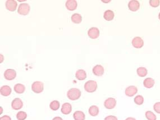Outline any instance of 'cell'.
<instances>
[{"instance_id": "cell-6", "label": "cell", "mask_w": 160, "mask_h": 120, "mask_svg": "<svg viewBox=\"0 0 160 120\" xmlns=\"http://www.w3.org/2000/svg\"><path fill=\"white\" fill-rule=\"evenodd\" d=\"M17 77V72L13 69H7L4 72V77L7 80H14Z\"/></svg>"}, {"instance_id": "cell-5", "label": "cell", "mask_w": 160, "mask_h": 120, "mask_svg": "<svg viewBox=\"0 0 160 120\" xmlns=\"http://www.w3.org/2000/svg\"><path fill=\"white\" fill-rule=\"evenodd\" d=\"M6 8L9 11L14 12L17 9V4L15 0H7L6 1L5 4Z\"/></svg>"}, {"instance_id": "cell-11", "label": "cell", "mask_w": 160, "mask_h": 120, "mask_svg": "<svg viewBox=\"0 0 160 120\" xmlns=\"http://www.w3.org/2000/svg\"><path fill=\"white\" fill-rule=\"evenodd\" d=\"M137 92H138L137 87L133 85L129 86L127 87L125 91L126 95H127V97H133L134 95H135L137 93Z\"/></svg>"}, {"instance_id": "cell-33", "label": "cell", "mask_w": 160, "mask_h": 120, "mask_svg": "<svg viewBox=\"0 0 160 120\" xmlns=\"http://www.w3.org/2000/svg\"><path fill=\"white\" fill-rule=\"evenodd\" d=\"M52 120H63L60 117H56L55 118L53 119Z\"/></svg>"}, {"instance_id": "cell-8", "label": "cell", "mask_w": 160, "mask_h": 120, "mask_svg": "<svg viewBox=\"0 0 160 120\" xmlns=\"http://www.w3.org/2000/svg\"><path fill=\"white\" fill-rule=\"evenodd\" d=\"M132 46L135 48H141L144 46V41L139 37H136L132 40Z\"/></svg>"}, {"instance_id": "cell-28", "label": "cell", "mask_w": 160, "mask_h": 120, "mask_svg": "<svg viewBox=\"0 0 160 120\" xmlns=\"http://www.w3.org/2000/svg\"><path fill=\"white\" fill-rule=\"evenodd\" d=\"M134 101L135 102V103L138 104V105H142V104L144 102V98L140 95H138L137 96H136L134 99Z\"/></svg>"}, {"instance_id": "cell-4", "label": "cell", "mask_w": 160, "mask_h": 120, "mask_svg": "<svg viewBox=\"0 0 160 120\" xmlns=\"http://www.w3.org/2000/svg\"><path fill=\"white\" fill-rule=\"evenodd\" d=\"M44 89L43 83L41 82H35L32 85V90L34 93L39 94L42 93Z\"/></svg>"}, {"instance_id": "cell-7", "label": "cell", "mask_w": 160, "mask_h": 120, "mask_svg": "<svg viewBox=\"0 0 160 120\" xmlns=\"http://www.w3.org/2000/svg\"><path fill=\"white\" fill-rule=\"evenodd\" d=\"M116 105V99L114 98H109L104 102V106L107 109H113L115 107Z\"/></svg>"}, {"instance_id": "cell-22", "label": "cell", "mask_w": 160, "mask_h": 120, "mask_svg": "<svg viewBox=\"0 0 160 120\" xmlns=\"http://www.w3.org/2000/svg\"><path fill=\"white\" fill-rule=\"evenodd\" d=\"M14 91L17 94H22L25 90V87L22 84H17L14 87Z\"/></svg>"}, {"instance_id": "cell-25", "label": "cell", "mask_w": 160, "mask_h": 120, "mask_svg": "<svg viewBox=\"0 0 160 120\" xmlns=\"http://www.w3.org/2000/svg\"><path fill=\"white\" fill-rule=\"evenodd\" d=\"M50 107L51 109L53 111H57L60 108V103L57 100L52 101L50 104Z\"/></svg>"}, {"instance_id": "cell-32", "label": "cell", "mask_w": 160, "mask_h": 120, "mask_svg": "<svg viewBox=\"0 0 160 120\" xmlns=\"http://www.w3.org/2000/svg\"><path fill=\"white\" fill-rule=\"evenodd\" d=\"M0 120H11V119L10 116L5 115L0 118Z\"/></svg>"}, {"instance_id": "cell-24", "label": "cell", "mask_w": 160, "mask_h": 120, "mask_svg": "<svg viewBox=\"0 0 160 120\" xmlns=\"http://www.w3.org/2000/svg\"><path fill=\"white\" fill-rule=\"evenodd\" d=\"M137 72L138 76L140 77H145L147 75L148 73L147 69L144 67H139L137 70Z\"/></svg>"}, {"instance_id": "cell-15", "label": "cell", "mask_w": 160, "mask_h": 120, "mask_svg": "<svg viewBox=\"0 0 160 120\" xmlns=\"http://www.w3.org/2000/svg\"><path fill=\"white\" fill-rule=\"evenodd\" d=\"M72 105L69 103L63 104L61 107V112L64 115H69L72 112Z\"/></svg>"}, {"instance_id": "cell-13", "label": "cell", "mask_w": 160, "mask_h": 120, "mask_svg": "<svg viewBox=\"0 0 160 120\" xmlns=\"http://www.w3.org/2000/svg\"><path fill=\"white\" fill-rule=\"evenodd\" d=\"M77 2L75 0H67L65 4L66 9L70 11H74L77 7Z\"/></svg>"}, {"instance_id": "cell-20", "label": "cell", "mask_w": 160, "mask_h": 120, "mask_svg": "<svg viewBox=\"0 0 160 120\" xmlns=\"http://www.w3.org/2000/svg\"><path fill=\"white\" fill-rule=\"evenodd\" d=\"M89 115L92 116H97L99 113V108L96 106H92L89 107L88 110Z\"/></svg>"}, {"instance_id": "cell-2", "label": "cell", "mask_w": 160, "mask_h": 120, "mask_svg": "<svg viewBox=\"0 0 160 120\" xmlns=\"http://www.w3.org/2000/svg\"><path fill=\"white\" fill-rule=\"evenodd\" d=\"M84 89L88 93L94 92L97 89V83L94 80H89L85 83Z\"/></svg>"}, {"instance_id": "cell-14", "label": "cell", "mask_w": 160, "mask_h": 120, "mask_svg": "<svg viewBox=\"0 0 160 120\" xmlns=\"http://www.w3.org/2000/svg\"><path fill=\"white\" fill-rule=\"evenodd\" d=\"M140 4L138 1L132 0L128 4V7L130 11H137L139 9Z\"/></svg>"}, {"instance_id": "cell-31", "label": "cell", "mask_w": 160, "mask_h": 120, "mask_svg": "<svg viewBox=\"0 0 160 120\" xmlns=\"http://www.w3.org/2000/svg\"><path fill=\"white\" fill-rule=\"evenodd\" d=\"M104 120H118L117 117L114 116H108L106 117H105Z\"/></svg>"}, {"instance_id": "cell-16", "label": "cell", "mask_w": 160, "mask_h": 120, "mask_svg": "<svg viewBox=\"0 0 160 120\" xmlns=\"http://www.w3.org/2000/svg\"><path fill=\"white\" fill-rule=\"evenodd\" d=\"M11 87L8 85H4L0 89V93L3 96L7 97L11 94Z\"/></svg>"}, {"instance_id": "cell-27", "label": "cell", "mask_w": 160, "mask_h": 120, "mask_svg": "<svg viewBox=\"0 0 160 120\" xmlns=\"http://www.w3.org/2000/svg\"><path fill=\"white\" fill-rule=\"evenodd\" d=\"M146 117L148 120H156V116L152 111H147L146 112Z\"/></svg>"}, {"instance_id": "cell-17", "label": "cell", "mask_w": 160, "mask_h": 120, "mask_svg": "<svg viewBox=\"0 0 160 120\" xmlns=\"http://www.w3.org/2000/svg\"><path fill=\"white\" fill-rule=\"evenodd\" d=\"M75 77L79 80H84L87 77L86 72L82 69L78 70L75 73Z\"/></svg>"}, {"instance_id": "cell-26", "label": "cell", "mask_w": 160, "mask_h": 120, "mask_svg": "<svg viewBox=\"0 0 160 120\" xmlns=\"http://www.w3.org/2000/svg\"><path fill=\"white\" fill-rule=\"evenodd\" d=\"M27 117V114L23 111H19L17 114V120H25Z\"/></svg>"}, {"instance_id": "cell-29", "label": "cell", "mask_w": 160, "mask_h": 120, "mask_svg": "<svg viewBox=\"0 0 160 120\" xmlns=\"http://www.w3.org/2000/svg\"><path fill=\"white\" fill-rule=\"evenodd\" d=\"M160 0H150L149 1V5L153 7H157L160 5Z\"/></svg>"}, {"instance_id": "cell-9", "label": "cell", "mask_w": 160, "mask_h": 120, "mask_svg": "<svg viewBox=\"0 0 160 120\" xmlns=\"http://www.w3.org/2000/svg\"><path fill=\"white\" fill-rule=\"evenodd\" d=\"M88 35L91 39L97 38L99 36V29L96 27H92L89 29Z\"/></svg>"}, {"instance_id": "cell-19", "label": "cell", "mask_w": 160, "mask_h": 120, "mask_svg": "<svg viewBox=\"0 0 160 120\" xmlns=\"http://www.w3.org/2000/svg\"><path fill=\"white\" fill-rule=\"evenodd\" d=\"M104 17L106 20L107 21H111L114 18V12L110 10H106L104 12Z\"/></svg>"}, {"instance_id": "cell-10", "label": "cell", "mask_w": 160, "mask_h": 120, "mask_svg": "<svg viewBox=\"0 0 160 120\" xmlns=\"http://www.w3.org/2000/svg\"><path fill=\"white\" fill-rule=\"evenodd\" d=\"M22 106H23V103H22V100L20 98L14 99L12 103H11V107L12 109H15V110H19L22 108Z\"/></svg>"}, {"instance_id": "cell-12", "label": "cell", "mask_w": 160, "mask_h": 120, "mask_svg": "<svg viewBox=\"0 0 160 120\" xmlns=\"http://www.w3.org/2000/svg\"><path fill=\"white\" fill-rule=\"evenodd\" d=\"M92 71L94 75L97 77H101L104 74V68L102 66L97 65L95 66L93 68Z\"/></svg>"}, {"instance_id": "cell-18", "label": "cell", "mask_w": 160, "mask_h": 120, "mask_svg": "<svg viewBox=\"0 0 160 120\" xmlns=\"http://www.w3.org/2000/svg\"><path fill=\"white\" fill-rule=\"evenodd\" d=\"M155 83V80L151 78V77H148V78L144 79L143 85L144 87L148 88V89H150L154 86Z\"/></svg>"}, {"instance_id": "cell-3", "label": "cell", "mask_w": 160, "mask_h": 120, "mask_svg": "<svg viewBox=\"0 0 160 120\" xmlns=\"http://www.w3.org/2000/svg\"><path fill=\"white\" fill-rule=\"evenodd\" d=\"M30 10V7L28 4L22 3L19 6L17 12L22 15H28Z\"/></svg>"}, {"instance_id": "cell-34", "label": "cell", "mask_w": 160, "mask_h": 120, "mask_svg": "<svg viewBox=\"0 0 160 120\" xmlns=\"http://www.w3.org/2000/svg\"><path fill=\"white\" fill-rule=\"evenodd\" d=\"M125 120H136L135 119L133 118V117H128L127 119Z\"/></svg>"}, {"instance_id": "cell-21", "label": "cell", "mask_w": 160, "mask_h": 120, "mask_svg": "<svg viewBox=\"0 0 160 120\" xmlns=\"http://www.w3.org/2000/svg\"><path fill=\"white\" fill-rule=\"evenodd\" d=\"M73 117L75 120H85V114L82 111H77L73 114Z\"/></svg>"}, {"instance_id": "cell-35", "label": "cell", "mask_w": 160, "mask_h": 120, "mask_svg": "<svg viewBox=\"0 0 160 120\" xmlns=\"http://www.w3.org/2000/svg\"><path fill=\"white\" fill-rule=\"evenodd\" d=\"M159 19L160 20V14H159Z\"/></svg>"}, {"instance_id": "cell-30", "label": "cell", "mask_w": 160, "mask_h": 120, "mask_svg": "<svg viewBox=\"0 0 160 120\" xmlns=\"http://www.w3.org/2000/svg\"><path fill=\"white\" fill-rule=\"evenodd\" d=\"M153 109L157 113L160 114V102H157L153 106Z\"/></svg>"}, {"instance_id": "cell-23", "label": "cell", "mask_w": 160, "mask_h": 120, "mask_svg": "<svg viewBox=\"0 0 160 120\" xmlns=\"http://www.w3.org/2000/svg\"><path fill=\"white\" fill-rule=\"evenodd\" d=\"M71 20L74 23L79 24L82 21V17L79 14H74L72 16Z\"/></svg>"}, {"instance_id": "cell-1", "label": "cell", "mask_w": 160, "mask_h": 120, "mask_svg": "<svg viewBox=\"0 0 160 120\" xmlns=\"http://www.w3.org/2000/svg\"><path fill=\"white\" fill-rule=\"evenodd\" d=\"M67 96L69 99L72 100H75L80 97L81 92L77 88H72L67 92Z\"/></svg>"}]
</instances>
